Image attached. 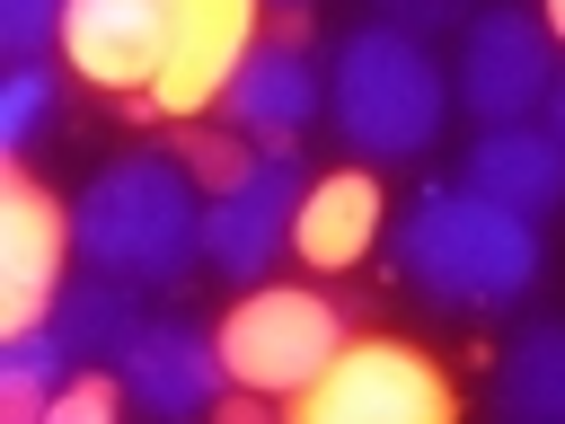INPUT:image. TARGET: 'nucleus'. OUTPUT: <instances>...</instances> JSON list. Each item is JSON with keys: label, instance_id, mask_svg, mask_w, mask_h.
Masks as SVG:
<instances>
[{"label": "nucleus", "instance_id": "nucleus-5", "mask_svg": "<svg viewBox=\"0 0 565 424\" xmlns=\"http://www.w3.org/2000/svg\"><path fill=\"white\" fill-rule=\"evenodd\" d=\"M459 389L397 336H362L344 344L309 389H300V415L309 424H450Z\"/></svg>", "mask_w": 565, "mask_h": 424}, {"label": "nucleus", "instance_id": "nucleus-19", "mask_svg": "<svg viewBox=\"0 0 565 424\" xmlns=\"http://www.w3.org/2000/svg\"><path fill=\"white\" fill-rule=\"evenodd\" d=\"M62 9H71V0H0V44H9L18 62H35V53L62 35Z\"/></svg>", "mask_w": 565, "mask_h": 424}, {"label": "nucleus", "instance_id": "nucleus-15", "mask_svg": "<svg viewBox=\"0 0 565 424\" xmlns=\"http://www.w3.org/2000/svg\"><path fill=\"white\" fill-rule=\"evenodd\" d=\"M53 327H62L71 362H88V353H124V344L141 336V300H132L124 274H106V283H62Z\"/></svg>", "mask_w": 565, "mask_h": 424}, {"label": "nucleus", "instance_id": "nucleus-13", "mask_svg": "<svg viewBox=\"0 0 565 424\" xmlns=\"http://www.w3.org/2000/svg\"><path fill=\"white\" fill-rule=\"evenodd\" d=\"M459 186H477V194H494V203H512V212L539 221V212L565 194V141H556V132H530V124H486V132L468 141Z\"/></svg>", "mask_w": 565, "mask_h": 424}, {"label": "nucleus", "instance_id": "nucleus-11", "mask_svg": "<svg viewBox=\"0 0 565 424\" xmlns=\"http://www.w3.org/2000/svg\"><path fill=\"white\" fill-rule=\"evenodd\" d=\"M115 371H124V389L150 406V415H203L212 398H221V380H230V362H221V336H194V327H141L124 353H115Z\"/></svg>", "mask_w": 565, "mask_h": 424}, {"label": "nucleus", "instance_id": "nucleus-17", "mask_svg": "<svg viewBox=\"0 0 565 424\" xmlns=\"http://www.w3.org/2000/svg\"><path fill=\"white\" fill-rule=\"evenodd\" d=\"M62 380H71V344H62V327H53V336H44V327H18L9 353H0V406H9L18 424H35V415L53 406Z\"/></svg>", "mask_w": 565, "mask_h": 424}, {"label": "nucleus", "instance_id": "nucleus-22", "mask_svg": "<svg viewBox=\"0 0 565 424\" xmlns=\"http://www.w3.org/2000/svg\"><path fill=\"white\" fill-rule=\"evenodd\" d=\"M547 115H556V141H565V80L547 88Z\"/></svg>", "mask_w": 565, "mask_h": 424}, {"label": "nucleus", "instance_id": "nucleus-9", "mask_svg": "<svg viewBox=\"0 0 565 424\" xmlns=\"http://www.w3.org/2000/svg\"><path fill=\"white\" fill-rule=\"evenodd\" d=\"M168 26H177V0H71L62 9V53H71L79 80L150 97V80L168 62Z\"/></svg>", "mask_w": 565, "mask_h": 424}, {"label": "nucleus", "instance_id": "nucleus-12", "mask_svg": "<svg viewBox=\"0 0 565 424\" xmlns=\"http://www.w3.org/2000/svg\"><path fill=\"white\" fill-rule=\"evenodd\" d=\"M221 115L256 141H291L309 115H318V71H309V44L300 35H274V44H247L238 80L221 88Z\"/></svg>", "mask_w": 565, "mask_h": 424}, {"label": "nucleus", "instance_id": "nucleus-4", "mask_svg": "<svg viewBox=\"0 0 565 424\" xmlns=\"http://www.w3.org/2000/svg\"><path fill=\"white\" fill-rule=\"evenodd\" d=\"M335 353H344V318L318 292H247L221 318V362L256 398H300Z\"/></svg>", "mask_w": 565, "mask_h": 424}, {"label": "nucleus", "instance_id": "nucleus-14", "mask_svg": "<svg viewBox=\"0 0 565 424\" xmlns=\"http://www.w3.org/2000/svg\"><path fill=\"white\" fill-rule=\"evenodd\" d=\"M380 239V186L362 177V168H344V177H318L309 194H300V221H291V247L318 265V274H335V265H353L362 247Z\"/></svg>", "mask_w": 565, "mask_h": 424}, {"label": "nucleus", "instance_id": "nucleus-1", "mask_svg": "<svg viewBox=\"0 0 565 424\" xmlns=\"http://www.w3.org/2000/svg\"><path fill=\"white\" fill-rule=\"evenodd\" d=\"M397 274L441 309H503L539 283V230L477 186H424L397 212Z\"/></svg>", "mask_w": 565, "mask_h": 424}, {"label": "nucleus", "instance_id": "nucleus-3", "mask_svg": "<svg viewBox=\"0 0 565 424\" xmlns=\"http://www.w3.org/2000/svg\"><path fill=\"white\" fill-rule=\"evenodd\" d=\"M441 106H450V80L433 62V44L415 26H362L344 35L335 53V124L344 141H362L371 159H406L441 132Z\"/></svg>", "mask_w": 565, "mask_h": 424}, {"label": "nucleus", "instance_id": "nucleus-7", "mask_svg": "<svg viewBox=\"0 0 565 424\" xmlns=\"http://www.w3.org/2000/svg\"><path fill=\"white\" fill-rule=\"evenodd\" d=\"M459 106L486 115V124H521L530 106H547L556 88V53H547V26L530 9H486L468 18V44H459Z\"/></svg>", "mask_w": 565, "mask_h": 424}, {"label": "nucleus", "instance_id": "nucleus-21", "mask_svg": "<svg viewBox=\"0 0 565 424\" xmlns=\"http://www.w3.org/2000/svg\"><path fill=\"white\" fill-rule=\"evenodd\" d=\"M380 9H388L397 26H415V35H433V26H450L468 0H380Z\"/></svg>", "mask_w": 565, "mask_h": 424}, {"label": "nucleus", "instance_id": "nucleus-8", "mask_svg": "<svg viewBox=\"0 0 565 424\" xmlns=\"http://www.w3.org/2000/svg\"><path fill=\"white\" fill-rule=\"evenodd\" d=\"M62 239L71 221L53 212V194L35 177H0V327H44L62 300Z\"/></svg>", "mask_w": 565, "mask_h": 424}, {"label": "nucleus", "instance_id": "nucleus-16", "mask_svg": "<svg viewBox=\"0 0 565 424\" xmlns=\"http://www.w3.org/2000/svg\"><path fill=\"white\" fill-rule=\"evenodd\" d=\"M503 415L521 424H565V318L556 327H530L512 353H503Z\"/></svg>", "mask_w": 565, "mask_h": 424}, {"label": "nucleus", "instance_id": "nucleus-20", "mask_svg": "<svg viewBox=\"0 0 565 424\" xmlns=\"http://www.w3.org/2000/svg\"><path fill=\"white\" fill-rule=\"evenodd\" d=\"M124 398H132V389H124V380H62V389H53V406H44V415H53V424H106V415H115V406H124Z\"/></svg>", "mask_w": 565, "mask_h": 424}, {"label": "nucleus", "instance_id": "nucleus-23", "mask_svg": "<svg viewBox=\"0 0 565 424\" xmlns=\"http://www.w3.org/2000/svg\"><path fill=\"white\" fill-rule=\"evenodd\" d=\"M547 35H565V0H547Z\"/></svg>", "mask_w": 565, "mask_h": 424}, {"label": "nucleus", "instance_id": "nucleus-2", "mask_svg": "<svg viewBox=\"0 0 565 424\" xmlns=\"http://www.w3.org/2000/svg\"><path fill=\"white\" fill-rule=\"evenodd\" d=\"M71 247L124 283H177L203 256V203L168 159H115L71 203Z\"/></svg>", "mask_w": 565, "mask_h": 424}, {"label": "nucleus", "instance_id": "nucleus-18", "mask_svg": "<svg viewBox=\"0 0 565 424\" xmlns=\"http://www.w3.org/2000/svg\"><path fill=\"white\" fill-rule=\"evenodd\" d=\"M44 106H53V80H44L35 62H18V71H9V88H0V141L18 150V141L44 124Z\"/></svg>", "mask_w": 565, "mask_h": 424}, {"label": "nucleus", "instance_id": "nucleus-6", "mask_svg": "<svg viewBox=\"0 0 565 424\" xmlns=\"http://www.w3.org/2000/svg\"><path fill=\"white\" fill-rule=\"evenodd\" d=\"M300 159H291V141H265L238 177H221V194H212V212H203V256L230 274V283H256L274 256H282V239H291V221H300Z\"/></svg>", "mask_w": 565, "mask_h": 424}, {"label": "nucleus", "instance_id": "nucleus-10", "mask_svg": "<svg viewBox=\"0 0 565 424\" xmlns=\"http://www.w3.org/2000/svg\"><path fill=\"white\" fill-rule=\"evenodd\" d=\"M256 44V0H177V26H168V62L150 80V106L159 115H203L238 62Z\"/></svg>", "mask_w": 565, "mask_h": 424}]
</instances>
